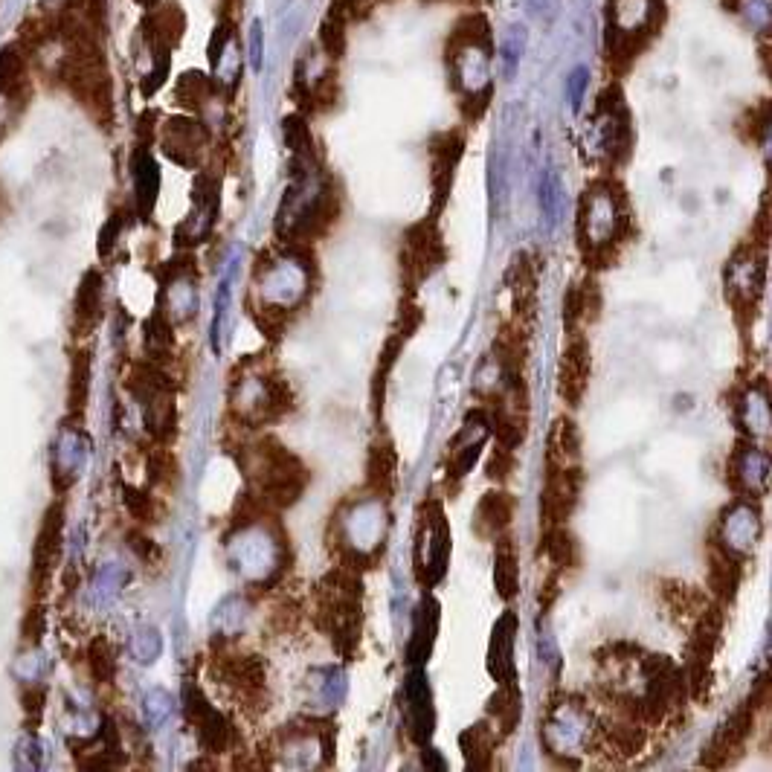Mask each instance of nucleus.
Segmentation results:
<instances>
[{
	"mask_svg": "<svg viewBox=\"0 0 772 772\" xmlns=\"http://www.w3.org/2000/svg\"><path fill=\"white\" fill-rule=\"evenodd\" d=\"M314 622L326 633L340 656L355 654L360 642V619H363V584L360 575L349 566L331 569L317 584L314 593Z\"/></svg>",
	"mask_w": 772,
	"mask_h": 772,
	"instance_id": "f257e3e1",
	"label": "nucleus"
},
{
	"mask_svg": "<svg viewBox=\"0 0 772 772\" xmlns=\"http://www.w3.org/2000/svg\"><path fill=\"white\" fill-rule=\"evenodd\" d=\"M627 233V207L619 186L593 183L578 209V244L587 268L601 270L616 262V244Z\"/></svg>",
	"mask_w": 772,
	"mask_h": 772,
	"instance_id": "f03ea898",
	"label": "nucleus"
},
{
	"mask_svg": "<svg viewBox=\"0 0 772 772\" xmlns=\"http://www.w3.org/2000/svg\"><path fill=\"white\" fill-rule=\"evenodd\" d=\"M247 450V474L256 494L273 508H291L308 488V468L297 453H291L276 436H262Z\"/></svg>",
	"mask_w": 772,
	"mask_h": 772,
	"instance_id": "7ed1b4c3",
	"label": "nucleus"
},
{
	"mask_svg": "<svg viewBox=\"0 0 772 772\" xmlns=\"http://www.w3.org/2000/svg\"><path fill=\"white\" fill-rule=\"evenodd\" d=\"M723 627H726V613L723 604H709L697 619L694 630L688 639V654H685V688L688 697L703 703L709 697L712 688V662L720 639H723Z\"/></svg>",
	"mask_w": 772,
	"mask_h": 772,
	"instance_id": "20e7f679",
	"label": "nucleus"
},
{
	"mask_svg": "<svg viewBox=\"0 0 772 772\" xmlns=\"http://www.w3.org/2000/svg\"><path fill=\"white\" fill-rule=\"evenodd\" d=\"M447 558H450V529H447L445 508L436 500H424L418 505L416 523V578L424 590L436 587L445 578Z\"/></svg>",
	"mask_w": 772,
	"mask_h": 772,
	"instance_id": "39448f33",
	"label": "nucleus"
},
{
	"mask_svg": "<svg viewBox=\"0 0 772 772\" xmlns=\"http://www.w3.org/2000/svg\"><path fill=\"white\" fill-rule=\"evenodd\" d=\"M447 259L445 241L436 227V218H424L413 224L404 241H401V253H398V265H401V285L407 288V297L413 299L421 282H427L436 270H442Z\"/></svg>",
	"mask_w": 772,
	"mask_h": 772,
	"instance_id": "423d86ee",
	"label": "nucleus"
},
{
	"mask_svg": "<svg viewBox=\"0 0 772 772\" xmlns=\"http://www.w3.org/2000/svg\"><path fill=\"white\" fill-rule=\"evenodd\" d=\"M215 680L224 685L244 712H268V665L256 654H221L212 662Z\"/></svg>",
	"mask_w": 772,
	"mask_h": 772,
	"instance_id": "0eeeda50",
	"label": "nucleus"
},
{
	"mask_svg": "<svg viewBox=\"0 0 772 772\" xmlns=\"http://www.w3.org/2000/svg\"><path fill=\"white\" fill-rule=\"evenodd\" d=\"M183 714H186L189 726L195 729L198 743H201L207 752H212V755L227 752V749L233 746V741H236L233 723L209 703L204 688L195 685L192 680L183 685Z\"/></svg>",
	"mask_w": 772,
	"mask_h": 772,
	"instance_id": "6e6552de",
	"label": "nucleus"
},
{
	"mask_svg": "<svg viewBox=\"0 0 772 772\" xmlns=\"http://www.w3.org/2000/svg\"><path fill=\"white\" fill-rule=\"evenodd\" d=\"M584 488V474L578 465H549L546 462V476H543V491H540V523L543 529L552 526H566L572 511L578 508Z\"/></svg>",
	"mask_w": 772,
	"mask_h": 772,
	"instance_id": "1a4fd4ad",
	"label": "nucleus"
},
{
	"mask_svg": "<svg viewBox=\"0 0 772 772\" xmlns=\"http://www.w3.org/2000/svg\"><path fill=\"white\" fill-rule=\"evenodd\" d=\"M761 288H764V253H761V247L749 244L732 256V262L726 268V297L735 305L738 317L749 311L755 317Z\"/></svg>",
	"mask_w": 772,
	"mask_h": 772,
	"instance_id": "9d476101",
	"label": "nucleus"
},
{
	"mask_svg": "<svg viewBox=\"0 0 772 772\" xmlns=\"http://www.w3.org/2000/svg\"><path fill=\"white\" fill-rule=\"evenodd\" d=\"M755 717H758V709L746 700L741 703L735 712L726 717V723L717 729L712 735L709 746H703V755H700V764L709 767V770H720V767H729L738 755L743 752V746L749 741V735L755 732Z\"/></svg>",
	"mask_w": 772,
	"mask_h": 772,
	"instance_id": "9b49d317",
	"label": "nucleus"
},
{
	"mask_svg": "<svg viewBox=\"0 0 772 772\" xmlns=\"http://www.w3.org/2000/svg\"><path fill=\"white\" fill-rule=\"evenodd\" d=\"M590 375H593V349L587 334H581L578 328L569 331V340L561 355L558 366V395L566 407H581L587 389H590Z\"/></svg>",
	"mask_w": 772,
	"mask_h": 772,
	"instance_id": "f8f14e48",
	"label": "nucleus"
},
{
	"mask_svg": "<svg viewBox=\"0 0 772 772\" xmlns=\"http://www.w3.org/2000/svg\"><path fill=\"white\" fill-rule=\"evenodd\" d=\"M61 532H64V503L56 500L44 511L41 529L35 537V549H32V590H35V595L44 593V587L50 584L53 569L59 564Z\"/></svg>",
	"mask_w": 772,
	"mask_h": 772,
	"instance_id": "ddd939ff",
	"label": "nucleus"
},
{
	"mask_svg": "<svg viewBox=\"0 0 772 772\" xmlns=\"http://www.w3.org/2000/svg\"><path fill=\"white\" fill-rule=\"evenodd\" d=\"M494 360L505 386L526 381V360H529V328L517 320H508L494 337Z\"/></svg>",
	"mask_w": 772,
	"mask_h": 772,
	"instance_id": "4468645a",
	"label": "nucleus"
},
{
	"mask_svg": "<svg viewBox=\"0 0 772 772\" xmlns=\"http://www.w3.org/2000/svg\"><path fill=\"white\" fill-rule=\"evenodd\" d=\"M462 134L459 131H447V134H439L433 143H430V178H433V218L445 209L447 198H450V189H453V175H456V166H459V157H462Z\"/></svg>",
	"mask_w": 772,
	"mask_h": 772,
	"instance_id": "2eb2a0df",
	"label": "nucleus"
},
{
	"mask_svg": "<svg viewBox=\"0 0 772 772\" xmlns=\"http://www.w3.org/2000/svg\"><path fill=\"white\" fill-rule=\"evenodd\" d=\"M505 282L514 297V320L532 328L537 311V265L529 253H517L508 265Z\"/></svg>",
	"mask_w": 772,
	"mask_h": 772,
	"instance_id": "dca6fc26",
	"label": "nucleus"
},
{
	"mask_svg": "<svg viewBox=\"0 0 772 772\" xmlns=\"http://www.w3.org/2000/svg\"><path fill=\"white\" fill-rule=\"evenodd\" d=\"M517 630L520 619L517 613L505 610L491 630V642H488V674L497 683H511L517 680V662H514V645H517Z\"/></svg>",
	"mask_w": 772,
	"mask_h": 772,
	"instance_id": "f3484780",
	"label": "nucleus"
},
{
	"mask_svg": "<svg viewBox=\"0 0 772 772\" xmlns=\"http://www.w3.org/2000/svg\"><path fill=\"white\" fill-rule=\"evenodd\" d=\"M404 691H407V732H410L413 741L427 746V741L433 738L436 712H433V691H430L421 668L410 674Z\"/></svg>",
	"mask_w": 772,
	"mask_h": 772,
	"instance_id": "a211bd4d",
	"label": "nucleus"
},
{
	"mask_svg": "<svg viewBox=\"0 0 772 772\" xmlns=\"http://www.w3.org/2000/svg\"><path fill=\"white\" fill-rule=\"evenodd\" d=\"M207 146V131L195 119L175 117L163 125V151L180 166H195Z\"/></svg>",
	"mask_w": 772,
	"mask_h": 772,
	"instance_id": "6ab92c4d",
	"label": "nucleus"
},
{
	"mask_svg": "<svg viewBox=\"0 0 772 772\" xmlns=\"http://www.w3.org/2000/svg\"><path fill=\"white\" fill-rule=\"evenodd\" d=\"M517 511V500L508 491H488L479 497L474 508V532L479 540H497L500 535H508L511 520Z\"/></svg>",
	"mask_w": 772,
	"mask_h": 772,
	"instance_id": "aec40b11",
	"label": "nucleus"
},
{
	"mask_svg": "<svg viewBox=\"0 0 772 772\" xmlns=\"http://www.w3.org/2000/svg\"><path fill=\"white\" fill-rule=\"evenodd\" d=\"M741 578V558H738L732 549H726L720 540H712V543H709V569H706L709 593H712L720 604H726V601H732V598L738 595Z\"/></svg>",
	"mask_w": 772,
	"mask_h": 772,
	"instance_id": "412c9836",
	"label": "nucleus"
},
{
	"mask_svg": "<svg viewBox=\"0 0 772 772\" xmlns=\"http://www.w3.org/2000/svg\"><path fill=\"white\" fill-rule=\"evenodd\" d=\"M102 302H105V279L96 268L85 270L79 288H76V302H73V331L76 337H88L93 328L102 320Z\"/></svg>",
	"mask_w": 772,
	"mask_h": 772,
	"instance_id": "4be33fe9",
	"label": "nucleus"
},
{
	"mask_svg": "<svg viewBox=\"0 0 772 772\" xmlns=\"http://www.w3.org/2000/svg\"><path fill=\"white\" fill-rule=\"evenodd\" d=\"M366 488L378 500H392L398 488V450L389 439H381L366 453Z\"/></svg>",
	"mask_w": 772,
	"mask_h": 772,
	"instance_id": "5701e85b",
	"label": "nucleus"
},
{
	"mask_svg": "<svg viewBox=\"0 0 772 772\" xmlns=\"http://www.w3.org/2000/svg\"><path fill=\"white\" fill-rule=\"evenodd\" d=\"M436 633H439V604L433 595H424L421 604L416 607V622H413V636L407 642V662L413 668H421L436 645Z\"/></svg>",
	"mask_w": 772,
	"mask_h": 772,
	"instance_id": "b1692460",
	"label": "nucleus"
},
{
	"mask_svg": "<svg viewBox=\"0 0 772 772\" xmlns=\"http://www.w3.org/2000/svg\"><path fill=\"white\" fill-rule=\"evenodd\" d=\"M497 743H500V735L497 729L491 726V720H476L474 726H468L462 735H459V749L465 755V767L474 772H488L494 770V752H497Z\"/></svg>",
	"mask_w": 772,
	"mask_h": 772,
	"instance_id": "393cba45",
	"label": "nucleus"
},
{
	"mask_svg": "<svg viewBox=\"0 0 772 772\" xmlns=\"http://www.w3.org/2000/svg\"><path fill=\"white\" fill-rule=\"evenodd\" d=\"M485 712H488V720H491V726L497 729L500 738L514 735V729H517L520 720H523V691H520L517 680H511V683H497V691L491 694Z\"/></svg>",
	"mask_w": 772,
	"mask_h": 772,
	"instance_id": "a878e982",
	"label": "nucleus"
},
{
	"mask_svg": "<svg viewBox=\"0 0 772 772\" xmlns=\"http://www.w3.org/2000/svg\"><path fill=\"white\" fill-rule=\"evenodd\" d=\"M604 743L613 755L619 758H633L645 749L648 743V729L642 720L630 717V714H619L604 726Z\"/></svg>",
	"mask_w": 772,
	"mask_h": 772,
	"instance_id": "bb28decb",
	"label": "nucleus"
},
{
	"mask_svg": "<svg viewBox=\"0 0 772 772\" xmlns=\"http://www.w3.org/2000/svg\"><path fill=\"white\" fill-rule=\"evenodd\" d=\"M546 462L549 465H561V468H569V465H578L581 462V433H578V424L569 416H561L552 421V430H549V439H546Z\"/></svg>",
	"mask_w": 772,
	"mask_h": 772,
	"instance_id": "cd10ccee",
	"label": "nucleus"
},
{
	"mask_svg": "<svg viewBox=\"0 0 772 772\" xmlns=\"http://www.w3.org/2000/svg\"><path fill=\"white\" fill-rule=\"evenodd\" d=\"M494 590L505 604L514 601L520 593V561H517L514 540L508 535L494 540Z\"/></svg>",
	"mask_w": 772,
	"mask_h": 772,
	"instance_id": "c85d7f7f",
	"label": "nucleus"
},
{
	"mask_svg": "<svg viewBox=\"0 0 772 772\" xmlns=\"http://www.w3.org/2000/svg\"><path fill=\"white\" fill-rule=\"evenodd\" d=\"M131 172H134V189H137V212H140V218H149L154 201H157V189H160V172H157V163L146 146L134 151Z\"/></svg>",
	"mask_w": 772,
	"mask_h": 772,
	"instance_id": "c756f323",
	"label": "nucleus"
},
{
	"mask_svg": "<svg viewBox=\"0 0 772 772\" xmlns=\"http://www.w3.org/2000/svg\"><path fill=\"white\" fill-rule=\"evenodd\" d=\"M407 340L398 337L395 331L386 337L384 349H381V357H378V366H375V375H372V386H369V401H372V413L375 418H381L384 413V401H386V384H389V375L398 363V357L404 352Z\"/></svg>",
	"mask_w": 772,
	"mask_h": 772,
	"instance_id": "7c9ffc66",
	"label": "nucleus"
},
{
	"mask_svg": "<svg viewBox=\"0 0 772 772\" xmlns=\"http://www.w3.org/2000/svg\"><path fill=\"white\" fill-rule=\"evenodd\" d=\"M662 601L665 607L674 613V619H697L706 607H709V595L706 590H697L683 581H662Z\"/></svg>",
	"mask_w": 772,
	"mask_h": 772,
	"instance_id": "2f4dec72",
	"label": "nucleus"
},
{
	"mask_svg": "<svg viewBox=\"0 0 772 772\" xmlns=\"http://www.w3.org/2000/svg\"><path fill=\"white\" fill-rule=\"evenodd\" d=\"M540 555H546V561L552 564V569L564 572L578 566V540L566 529V526H552L543 529L540 537Z\"/></svg>",
	"mask_w": 772,
	"mask_h": 772,
	"instance_id": "473e14b6",
	"label": "nucleus"
},
{
	"mask_svg": "<svg viewBox=\"0 0 772 772\" xmlns=\"http://www.w3.org/2000/svg\"><path fill=\"white\" fill-rule=\"evenodd\" d=\"M656 0H610V27L619 35H633L654 21Z\"/></svg>",
	"mask_w": 772,
	"mask_h": 772,
	"instance_id": "72a5a7b5",
	"label": "nucleus"
},
{
	"mask_svg": "<svg viewBox=\"0 0 772 772\" xmlns=\"http://www.w3.org/2000/svg\"><path fill=\"white\" fill-rule=\"evenodd\" d=\"M90 378H93V355L88 349H79L70 360V381H67V410L73 416H82L88 407Z\"/></svg>",
	"mask_w": 772,
	"mask_h": 772,
	"instance_id": "f704fd0d",
	"label": "nucleus"
},
{
	"mask_svg": "<svg viewBox=\"0 0 772 772\" xmlns=\"http://www.w3.org/2000/svg\"><path fill=\"white\" fill-rule=\"evenodd\" d=\"M88 668L93 683L111 685L117 677V648L108 636H93L88 645Z\"/></svg>",
	"mask_w": 772,
	"mask_h": 772,
	"instance_id": "c9c22d12",
	"label": "nucleus"
},
{
	"mask_svg": "<svg viewBox=\"0 0 772 772\" xmlns=\"http://www.w3.org/2000/svg\"><path fill=\"white\" fill-rule=\"evenodd\" d=\"M172 343H175V334H172V323L166 320L163 311H154L149 320H146V352L157 363L163 357H169L172 352Z\"/></svg>",
	"mask_w": 772,
	"mask_h": 772,
	"instance_id": "e433bc0d",
	"label": "nucleus"
},
{
	"mask_svg": "<svg viewBox=\"0 0 772 772\" xmlns=\"http://www.w3.org/2000/svg\"><path fill=\"white\" fill-rule=\"evenodd\" d=\"M24 70H27V59L24 53L9 44L3 53H0V96H15L21 82H24Z\"/></svg>",
	"mask_w": 772,
	"mask_h": 772,
	"instance_id": "4c0bfd02",
	"label": "nucleus"
},
{
	"mask_svg": "<svg viewBox=\"0 0 772 772\" xmlns=\"http://www.w3.org/2000/svg\"><path fill=\"white\" fill-rule=\"evenodd\" d=\"M523 50H526V27L514 24L511 30L505 32L503 47H500V64H503V76L511 79L520 67V59H523Z\"/></svg>",
	"mask_w": 772,
	"mask_h": 772,
	"instance_id": "58836bf2",
	"label": "nucleus"
},
{
	"mask_svg": "<svg viewBox=\"0 0 772 772\" xmlns=\"http://www.w3.org/2000/svg\"><path fill=\"white\" fill-rule=\"evenodd\" d=\"M282 134H285V146L294 151V157L311 154V128L299 114L282 119Z\"/></svg>",
	"mask_w": 772,
	"mask_h": 772,
	"instance_id": "ea45409f",
	"label": "nucleus"
},
{
	"mask_svg": "<svg viewBox=\"0 0 772 772\" xmlns=\"http://www.w3.org/2000/svg\"><path fill=\"white\" fill-rule=\"evenodd\" d=\"M149 482L151 485H172V482H178V459L169 450L157 447V450L149 453Z\"/></svg>",
	"mask_w": 772,
	"mask_h": 772,
	"instance_id": "a19ab883",
	"label": "nucleus"
},
{
	"mask_svg": "<svg viewBox=\"0 0 772 772\" xmlns=\"http://www.w3.org/2000/svg\"><path fill=\"white\" fill-rule=\"evenodd\" d=\"M122 503L128 508V514L137 520V523H154V497L143 488H134V485H125L122 488Z\"/></svg>",
	"mask_w": 772,
	"mask_h": 772,
	"instance_id": "79ce46f5",
	"label": "nucleus"
},
{
	"mask_svg": "<svg viewBox=\"0 0 772 772\" xmlns=\"http://www.w3.org/2000/svg\"><path fill=\"white\" fill-rule=\"evenodd\" d=\"M540 207H543V215L552 227L558 221V212H561V183H558V175L552 169H546L543 180H540Z\"/></svg>",
	"mask_w": 772,
	"mask_h": 772,
	"instance_id": "37998d69",
	"label": "nucleus"
},
{
	"mask_svg": "<svg viewBox=\"0 0 772 772\" xmlns=\"http://www.w3.org/2000/svg\"><path fill=\"white\" fill-rule=\"evenodd\" d=\"M514 465H517V456H514V450L497 445L494 450H491V456H488L485 474H488V479H491V482L503 485V482H508V476L514 474Z\"/></svg>",
	"mask_w": 772,
	"mask_h": 772,
	"instance_id": "c03bdc74",
	"label": "nucleus"
},
{
	"mask_svg": "<svg viewBox=\"0 0 772 772\" xmlns=\"http://www.w3.org/2000/svg\"><path fill=\"white\" fill-rule=\"evenodd\" d=\"M209 96V82L201 73H186L178 82V99L189 108H201Z\"/></svg>",
	"mask_w": 772,
	"mask_h": 772,
	"instance_id": "a18cd8bd",
	"label": "nucleus"
},
{
	"mask_svg": "<svg viewBox=\"0 0 772 772\" xmlns=\"http://www.w3.org/2000/svg\"><path fill=\"white\" fill-rule=\"evenodd\" d=\"M343 21H346L343 15L328 12V18L323 21V30H320L323 47H326L328 53H334V56H340L343 47H346V24H343Z\"/></svg>",
	"mask_w": 772,
	"mask_h": 772,
	"instance_id": "49530a36",
	"label": "nucleus"
},
{
	"mask_svg": "<svg viewBox=\"0 0 772 772\" xmlns=\"http://www.w3.org/2000/svg\"><path fill=\"white\" fill-rule=\"evenodd\" d=\"M253 317H256V326L262 328L270 340H279L285 326H288V311H285V308H276V305H262Z\"/></svg>",
	"mask_w": 772,
	"mask_h": 772,
	"instance_id": "de8ad7c7",
	"label": "nucleus"
},
{
	"mask_svg": "<svg viewBox=\"0 0 772 772\" xmlns=\"http://www.w3.org/2000/svg\"><path fill=\"white\" fill-rule=\"evenodd\" d=\"M584 320V285L572 282L564 294V326L566 331H575Z\"/></svg>",
	"mask_w": 772,
	"mask_h": 772,
	"instance_id": "09e8293b",
	"label": "nucleus"
},
{
	"mask_svg": "<svg viewBox=\"0 0 772 772\" xmlns=\"http://www.w3.org/2000/svg\"><path fill=\"white\" fill-rule=\"evenodd\" d=\"M587 88H590V73H587V67H575V70L569 73V79H566V93H569V105H572V111H578V108H581Z\"/></svg>",
	"mask_w": 772,
	"mask_h": 772,
	"instance_id": "8fccbe9b",
	"label": "nucleus"
},
{
	"mask_svg": "<svg viewBox=\"0 0 772 772\" xmlns=\"http://www.w3.org/2000/svg\"><path fill=\"white\" fill-rule=\"evenodd\" d=\"M299 622V607L294 601H282L273 613H270V627L276 633H291Z\"/></svg>",
	"mask_w": 772,
	"mask_h": 772,
	"instance_id": "3c124183",
	"label": "nucleus"
},
{
	"mask_svg": "<svg viewBox=\"0 0 772 772\" xmlns=\"http://www.w3.org/2000/svg\"><path fill=\"white\" fill-rule=\"evenodd\" d=\"M44 630H47L44 610L35 604L30 613L24 616V624H21V636H24V642H27V645H38V642H41V636H44Z\"/></svg>",
	"mask_w": 772,
	"mask_h": 772,
	"instance_id": "603ef678",
	"label": "nucleus"
},
{
	"mask_svg": "<svg viewBox=\"0 0 772 772\" xmlns=\"http://www.w3.org/2000/svg\"><path fill=\"white\" fill-rule=\"evenodd\" d=\"M581 285H584V320L595 323L598 314H601V288H598L595 276L581 279Z\"/></svg>",
	"mask_w": 772,
	"mask_h": 772,
	"instance_id": "864d4df0",
	"label": "nucleus"
},
{
	"mask_svg": "<svg viewBox=\"0 0 772 772\" xmlns=\"http://www.w3.org/2000/svg\"><path fill=\"white\" fill-rule=\"evenodd\" d=\"M119 233H122V212L111 215L108 224L102 227V233H99V256H108V253H111V247L117 244Z\"/></svg>",
	"mask_w": 772,
	"mask_h": 772,
	"instance_id": "5fc2aeb1",
	"label": "nucleus"
},
{
	"mask_svg": "<svg viewBox=\"0 0 772 772\" xmlns=\"http://www.w3.org/2000/svg\"><path fill=\"white\" fill-rule=\"evenodd\" d=\"M558 587H561V572H558V569H552V572H549V578H546V581H543V587H540V607H543V613H546V610L555 604V598L561 595Z\"/></svg>",
	"mask_w": 772,
	"mask_h": 772,
	"instance_id": "6e6d98bb",
	"label": "nucleus"
},
{
	"mask_svg": "<svg viewBox=\"0 0 772 772\" xmlns=\"http://www.w3.org/2000/svg\"><path fill=\"white\" fill-rule=\"evenodd\" d=\"M250 64H253V70H262V64H265V44H262V24L259 21L250 27Z\"/></svg>",
	"mask_w": 772,
	"mask_h": 772,
	"instance_id": "4d7b16f0",
	"label": "nucleus"
},
{
	"mask_svg": "<svg viewBox=\"0 0 772 772\" xmlns=\"http://www.w3.org/2000/svg\"><path fill=\"white\" fill-rule=\"evenodd\" d=\"M44 700H47V691H44V688H27V691H24V712L30 714V717H38Z\"/></svg>",
	"mask_w": 772,
	"mask_h": 772,
	"instance_id": "13d9d810",
	"label": "nucleus"
},
{
	"mask_svg": "<svg viewBox=\"0 0 772 772\" xmlns=\"http://www.w3.org/2000/svg\"><path fill=\"white\" fill-rule=\"evenodd\" d=\"M128 540H131V549L143 558V561H149V558H154L157 555V546H154V540H149L146 535H140V532H131L128 535Z\"/></svg>",
	"mask_w": 772,
	"mask_h": 772,
	"instance_id": "bf43d9fd",
	"label": "nucleus"
},
{
	"mask_svg": "<svg viewBox=\"0 0 772 772\" xmlns=\"http://www.w3.org/2000/svg\"><path fill=\"white\" fill-rule=\"evenodd\" d=\"M424 767L427 770H445V764L436 758V749H424Z\"/></svg>",
	"mask_w": 772,
	"mask_h": 772,
	"instance_id": "052dcab7",
	"label": "nucleus"
},
{
	"mask_svg": "<svg viewBox=\"0 0 772 772\" xmlns=\"http://www.w3.org/2000/svg\"><path fill=\"white\" fill-rule=\"evenodd\" d=\"M140 3H154V0H140Z\"/></svg>",
	"mask_w": 772,
	"mask_h": 772,
	"instance_id": "680f3d73",
	"label": "nucleus"
}]
</instances>
